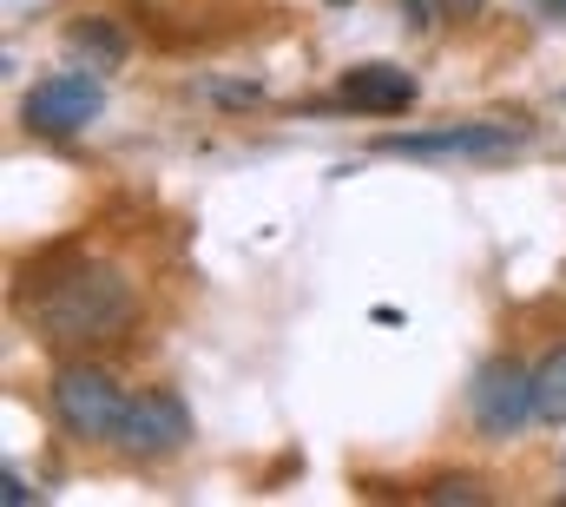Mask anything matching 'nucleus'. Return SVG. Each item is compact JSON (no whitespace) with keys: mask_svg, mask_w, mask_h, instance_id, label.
<instances>
[{"mask_svg":"<svg viewBox=\"0 0 566 507\" xmlns=\"http://www.w3.org/2000/svg\"><path fill=\"white\" fill-rule=\"evenodd\" d=\"M20 317L53 350H99V343H119L133 330L139 297H133V283L113 263H99V257H60V263H46V270L27 277Z\"/></svg>","mask_w":566,"mask_h":507,"instance_id":"obj_1","label":"nucleus"},{"mask_svg":"<svg viewBox=\"0 0 566 507\" xmlns=\"http://www.w3.org/2000/svg\"><path fill=\"white\" fill-rule=\"evenodd\" d=\"M126 389L106 376L99 363H60L53 382H46V408H53V422L73 435V442H106L113 448V435H119V422H126Z\"/></svg>","mask_w":566,"mask_h":507,"instance_id":"obj_2","label":"nucleus"},{"mask_svg":"<svg viewBox=\"0 0 566 507\" xmlns=\"http://www.w3.org/2000/svg\"><path fill=\"white\" fill-rule=\"evenodd\" d=\"M527 422H541V408H534V370H521L514 356L481 363L474 382H468V428L481 442H514Z\"/></svg>","mask_w":566,"mask_h":507,"instance_id":"obj_3","label":"nucleus"},{"mask_svg":"<svg viewBox=\"0 0 566 507\" xmlns=\"http://www.w3.org/2000/svg\"><path fill=\"white\" fill-rule=\"evenodd\" d=\"M99 113H106V93H99V80L86 66H66V73L33 80L27 100H20V126L33 132V138H53V145L60 138H80Z\"/></svg>","mask_w":566,"mask_h":507,"instance_id":"obj_4","label":"nucleus"},{"mask_svg":"<svg viewBox=\"0 0 566 507\" xmlns=\"http://www.w3.org/2000/svg\"><path fill=\"white\" fill-rule=\"evenodd\" d=\"M191 442V408H185V395H171V389H145L126 402V422H119V435H113V448L126 455V462H165V455H178Z\"/></svg>","mask_w":566,"mask_h":507,"instance_id":"obj_5","label":"nucleus"},{"mask_svg":"<svg viewBox=\"0 0 566 507\" xmlns=\"http://www.w3.org/2000/svg\"><path fill=\"white\" fill-rule=\"evenodd\" d=\"M527 126H494V120H468V126H434V132H382L376 152L382 158H494L514 152Z\"/></svg>","mask_w":566,"mask_h":507,"instance_id":"obj_6","label":"nucleus"},{"mask_svg":"<svg viewBox=\"0 0 566 507\" xmlns=\"http://www.w3.org/2000/svg\"><path fill=\"white\" fill-rule=\"evenodd\" d=\"M402 106H416V73H402L389 60H369V66H349L329 86V100H316L310 113H369V120H389Z\"/></svg>","mask_w":566,"mask_h":507,"instance_id":"obj_7","label":"nucleus"},{"mask_svg":"<svg viewBox=\"0 0 566 507\" xmlns=\"http://www.w3.org/2000/svg\"><path fill=\"white\" fill-rule=\"evenodd\" d=\"M66 53H73V66H86V73H113V66H126L133 40H126L119 20H106V13H80V20L66 27Z\"/></svg>","mask_w":566,"mask_h":507,"instance_id":"obj_8","label":"nucleus"},{"mask_svg":"<svg viewBox=\"0 0 566 507\" xmlns=\"http://www.w3.org/2000/svg\"><path fill=\"white\" fill-rule=\"evenodd\" d=\"M534 408L541 422H566V343L534 363Z\"/></svg>","mask_w":566,"mask_h":507,"instance_id":"obj_9","label":"nucleus"},{"mask_svg":"<svg viewBox=\"0 0 566 507\" xmlns=\"http://www.w3.org/2000/svg\"><path fill=\"white\" fill-rule=\"evenodd\" d=\"M494 488L488 482H474V475H441V482H428V501H488Z\"/></svg>","mask_w":566,"mask_h":507,"instance_id":"obj_10","label":"nucleus"},{"mask_svg":"<svg viewBox=\"0 0 566 507\" xmlns=\"http://www.w3.org/2000/svg\"><path fill=\"white\" fill-rule=\"evenodd\" d=\"M481 7H488V0H434V13L454 20V27H461V20H481Z\"/></svg>","mask_w":566,"mask_h":507,"instance_id":"obj_11","label":"nucleus"},{"mask_svg":"<svg viewBox=\"0 0 566 507\" xmlns=\"http://www.w3.org/2000/svg\"><path fill=\"white\" fill-rule=\"evenodd\" d=\"M329 7H349V0H329Z\"/></svg>","mask_w":566,"mask_h":507,"instance_id":"obj_12","label":"nucleus"}]
</instances>
